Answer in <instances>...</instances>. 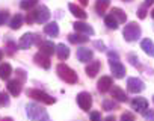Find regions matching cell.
<instances>
[{"mask_svg":"<svg viewBox=\"0 0 154 121\" xmlns=\"http://www.w3.org/2000/svg\"><path fill=\"white\" fill-rule=\"evenodd\" d=\"M2 59H3V51L0 50V60H2Z\"/></svg>","mask_w":154,"mask_h":121,"instance_id":"7bdbcfd3","label":"cell"},{"mask_svg":"<svg viewBox=\"0 0 154 121\" xmlns=\"http://www.w3.org/2000/svg\"><path fill=\"white\" fill-rule=\"evenodd\" d=\"M151 17H152V18H154V9H152V12H151Z\"/></svg>","mask_w":154,"mask_h":121,"instance_id":"ee69618b","label":"cell"},{"mask_svg":"<svg viewBox=\"0 0 154 121\" xmlns=\"http://www.w3.org/2000/svg\"><path fill=\"white\" fill-rule=\"evenodd\" d=\"M110 92H112V97H113L115 100H118V101H127V95H125V92H124L119 86L110 88Z\"/></svg>","mask_w":154,"mask_h":121,"instance_id":"ffe728a7","label":"cell"},{"mask_svg":"<svg viewBox=\"0 0 154 121\" xmlns=\"http://www.w3.org/2000/svg\"><path fill=\"white\" fill-rule=\"evenodd\" d=\"M121 119H134V115L133 113H130V112H124L122 115H121Z\"/></svg>","mask_w":154,"mask_h":121,"instance_id":"d590c367","label":"cell"},{"mask_svg":"<svg viewBox=\"0 0 154 121\" xmlns=\"http://www.w3.org/2000/svg\"><path fill=\"white\" fill-rule=\"evenodd\" d=\"M44 32L47 33V35H50V36H57L59 35V26L53 21V23H48V24H45L44 26Z\"/></svg>","mask_w":154,"mask_h":121,"instance_id":"7402d4cb","label":"cell"},{"mask_svg":"<svg viewBox=\"0 0 154 121\" xmlns=\"http://www.w3.org/2000/svg\"><path fill=\"white\" fill-rule=\"evenodd\" d=\"M104 24H106L109 29H118V21H116V18H115L112 14L104 17Z\"/></svg>","mask_w":154,"mask_h":121,"instance_id":"83f0119b","label":"cell"},{"mask_svg":"<svg viewBox=\"0 0 154 121\" xmlns=\"http://www.w3.org/2000/svg\"><path fill=\"white\" fill-rule=\"evenodd\" d=\"M56 53H57V57H59L60 60H63V59H66V57L69 56V48H68L65 44H59V45L56 47Z\"/></svg>","mask_w":154,"mask_h":121,"instance_id":"603a6c76","label":"cell"},{"mask_svg":"<svg viewBox=\"0 0 154 121\" xmlns=\"http://www.w3.org/2000/svg\"><path fill=\"white\" fill-rule=\"evenodd\" d=\"M68 8H69V11H71V14L74 15V17H77V18H80V20H85L86 17H88V14L82 9V8H79V6H75V5H72V3H69L68 5Z\"/></svg>","mask_w":154,"mask_h":121,"instance_id":"d6986e66","label":"cell"},{"mask_svg":"<svg viewBox=\"0 0 154 121\" xmlns=\"http://www.w3.org/2000/svg\"><path fill=\"white\" fill-rule=\"evenodd\" d=\"M112 15L116 18L118 23H125V20H127L125 12H124L122 9H119V8H113V9H112Z\"/></svg>","mask_w":154,"mask_h":121,"instance_id":"484cf974","label":"cell"},{"mask_svg":"<svg viewBox=\"0 0 154 121\" xmlns=\"http://www.w3.org/2000/svg\"><path fill=\"white\" fill-rule=\"evenodd\" d=\"M100 67H101L100 60H92V62H89V65L86 67V74L89 77H95L97 73L100 71Z\"/></svg>","mask_w":154,"mask_h":121,"instance_id":"e0dca14e","label":"cell"},{"mask_svg":"<svg viewBox=\"0 0 154 121\" xmlns=\"http://www.w3.org/2000/svg\"><path fill=\"white\" fill-rule=\"evenodd\" d=\"M128 60H130V64H131L133 67H136V68H140V62H139V57H137L136 54L130 53V54H128Z\"/></svg>","mask_w":154,"mask_h":121,"instance_id":"4dcf8cb0","label":"cell"},{"mask_svg":"<svg viewBox=\"0 0 154 121\" xmlns=\"http://www.w3.org/2000/svg\"><path fill=\"white\" fill-rule=\"evenodd\" d=\"M127 88H128L130 92H133V94H139V92L143 91L145 85H143V82H142L140 79H137V77H130V79L127 80Z\"/></svg>","mask_w":154,"mask_h":121,"instance_id":"9c48e42d","label":"cell"},{"mask_svg":"<svg viewBox=\"0 0 154 121\" xmlns=\"http://www.w3.org/2000/svg\"><path fill=\"white\" fill-rule=\"evenodd\" d=\"M68 39H69V42H72V44H83V42H86L89 38L85 36V35H82L80 32H77V33L68 35Z\"/></svg>","mask_w":154,"mask_h":121,"instance_id":"44dd1931","label":"cell"},{"mask_svg":"<svg viewBox=\"0 0 154 121\" xmlns=\"http://www.w3.org/2000/svg\"><path fill=\"white\" fill-rule=\"evenodd\" d=\"M17 73H18V76H20V80L24 82V80H26V74H24V71H23V70H17Z\"/></svg>","mask_w":154,"mask_h":121,"instance_id":"74e56055","label":"cell"},{"mask_svg":"<svg viewBox=\"0 0 154 121\" xmlns=\"http://www.w3.org/2000/svg\"><path fill=\"white\" fill-rule=\"evenodd\" d=\"M75 32H80V33H85V35H94V27L88 23H80V21H77L72 24Z\"/></svg>","mask_w":154,"mask_h":121,"instance_id":"30bf717a","label":"cell"},{"mask_svg":"<svg viewBox=\"0 0 154 121\" xmlns=\"http://www.w3.org/2000/svg\"><path fill=\"white\" fill-rule=\"evenodd\" d=\"M57 74H59V77L62 79V80H65L66 83H75L77 82V73H74L68 65H65V64H59L57 65Z\"/></svg>","mask_w":154,"mask_h":121,"instance_id":"277c9868","label":"cell"},{"mask_svg":"<svg viewBox=\"0 0 154 121\" xmlns=\"http://www.w3.org/2000/svg\"><path fill=\"white\" fill-rule=\"evenodd\" d=\"M77 103H79L80 109L82 110H89L91 106H92V97L89 92H80L79 95H77Z\"/></svg>","mask_w":154,"mask_h":121,"instance_id":"ba28073f","label":"cell"},{"mask_svg":"<svg viewBox=\"0 0 154 121\" xmlns=\"http://www.w3.org/2000/svg\"><path fill=\"white\" fill-rule=\"evenodd\" d=\"M118 107V104L113 101V100H104L103 101V109L104 110H113V109H116Z\"/></svg>","mask_w":154,"mask_h":121,"instance_id":"f546056e","label":"cell"},{"mask_svg":"<svg viewBox=\"0 0 154 121\" xmlns=\"http://www.w3.org/2000/svg\"><path fill=\"white\" fill-rule=\"evenodd\" d=\"M48 18H50V11H48V8H47V6H39V8H36L35 11L29 12L26 20H27V23L30 24V23H45Z\"/></svg>","mask_w":154,"mask_h":121,"instance_id":"6da1fadb","label":"cell"},{"mask_svg":"<svg viewBox=\"0 0 154 121\" xmlns=\"http://www.w3.org/2000/svg\"><path fill=\"white\" fill-rule=\"evenodd\" d=\"M152 3H154V0H145V3H143V6H146V8H148V6H151Z\"/></svg>","mask_w":154,"mask_h":121,"instance_id":"60d3db41","label":"cell"},{"mask_svg":"<svg viewBox=\"0 0 154 121\" xmlns=\"http://www.w3.org/2000/svg\"><path fill=\"white\" fill-rule=\"evenodd\" d=\"M21 89H23V85H21V80H9L8 82V91L14 95V97H17V95H20L21 94Z\"/></svg>","mask_w":154,"mask_h":121,"instance_id":"4fadbf2b","label":"cell"},{"mask_svg":"<svg viewBox=\"0 0 154 121\" xmlns=\"http://www.w3.org/2000/svg\"><path fill=\"white\" fill-rule=\"evenodd\" d=\"M36 3H38V0H21L20 6H21V9H24V11H30L33 6H36Z\"/></svg>","mask_w":154,"mask_h":121,"instance_id":"f1b7e54d","label":"cell"},{"mask_svg":"<svg viewBox=\"0 0 154 121\" xmlns=\"http://www.w3.org/2000/svg\"><path fill=\"white\" fill-rule=\"evenodd\" d=\"M112 85H113V83H112V79H110L109 76H103V77L98 80L97 88H98V91H100V92H103V94H104V92H107V91L112 88Z\"/></svg>","mask_w":154,"mask_h":121,"instance_id":"7c38bea8","label":"cell"},{"mask_svg":"<svg viewBox=\"0 0 154 121\" xmlns=\"http://www.w3.org/2000/svg\"><path fill=\"white\" fill-rule=\"evenodd\" d=\"M11 73H12L11 64H2V65H0V79H3V80L9 79Z\"/></svg>","mask_w":154,"mask_h":121,"instance_id":"cb8c5ba5","label":"cell"},{"mask_svg":"<svg viewBox=\"0 0 154 121\" xmlns=\"http://www.w3.org/2000/svg\"><path fill=\"white\" fill-rule=\"evenodd\" d=\"M26 115L30 119H48V113L45 112V109L35 103H29L26 106Z\"/></svg>","mask_w":154,"mask_h":121,"instance_id":"3957f363","label":"cell"},{"mask_svg":"<svg viewBox=\"0 0 154 121\" xmlns=\"http://www.w3.org/2000/svg\"><path fill=\"white\" fill-rule=\"evenodd\" d=\"M109 59H118V53H115V51H109Z\"/></svg>","mask_w":154,"mask_h":121,"instance_id":"ab89813d","label":"cell"},{"mask_svg":"<svg viewBox=\"0 0 154 121\" xmlns=\"http://www.w3.org/2000/svg\"><path fill=\"white\" fill-rule=\"evenodd\" d=\"M8 18H9L8 11H0V26H3L8 21Z\"/></svg>","mask_w":154,"mask_h":121,"instance_id":"d6a6232c","label":"cell"},{"mask_svg":"<svg viewBox=\"0 0 154 121\" xmlns=\"http://www.w3.org/2000/svg\"><path fill=\"white\" fill-rule=\"evenodd\" d=\"M39 42H41V39H39L38 35H35V33H24L20 38V41H18V47L26 50V48L32 47L33 44H39Z\"/></svg>","mask_w":154,"mask_h":121,"instance_id":"8992f818","label":"cell"},{"mask_svg":"<svg viewBox=\"0 0 154 121\" xmlns=\"http://www.w3.org/2000/svg\"><path fill=\"white\" fill-rule=\"evenodd\" d=\"M110 5V0H97V3H95V9L100 15H104L106 9L109 8Z\"/></svg>","mask_w":154,"mask_h":121,"instance_id":"d4e9b609","label":"cell"},{"mask_svg":"<svg viewBox=\"0 0 154 121\" xmlns=\"http://www.w3.org/2000/svg\"><path fill=\"white\" fill-rule=\"evenodd\" d=\"M140 48H142L148 56H154V42H152L149 38L142 39V42H140Z\"/></svg>","mask_w":154,"mask_h":121,"instance_id":"ac0fdd59","label":"cell"},{"mask_svg":"<svg viewBox=\"0 0 154 121\" xmlns=\"http://www.w3.org/2000/svg\"><path fill=\"white\" fill-rule=\"evenodd\" d=\"M137 17H139V18H142V20L146 17V6H143V5H142V6L139 8V11H137Z\"/></svg>","mask_w":154,"mask_h":121,"instance_id":"836d02e7","label":"cell"},{"mask_svg":"<svg viewBox=\"0 0 154 121\" xmlns=\"http://www.w3.org/2000/svg\"><path fill=\"white\" fill-rule=\"evenodd\" d=\"M109 64H110V70H112V73L116 79H122L125 76V67L119 62L118 59H110Z\"/></svg>","mask_w":154,"mask_h":121,"instance_id":"52a82bcc","label":"cell"},{"mask_svg":"<svg viewBox=\"0 0 154 121\" xmlns=\"http://www.w3.org/2000/svg\"><path fill=\"white\" fill-rule=\"evenodd\" d=\"M92 56H94V53L89 48H79L77 50V59H79L80 62H89L92 59Z\"/></svg>","mask_w":154,"mask_h":121,"instance_id":"9a60e30c","label":"cell"},{"mask_svg":"<svg viewBox=\"0 0 154 121\" xmlns=\"http://www.w3.org/2000/svg\"><path fill=\"white\" fill-rule=\"evenodd\" d=\"M124 2H130V0H124Z\"/></svg>","mask_w":154,"mask_h":121,"instance_id":"f6af8a7d","label":"cell"},{"mask_svg":"<svg viewBox=\"0 0 154 121\" xmlns=\"http://www.w3.org/2000/svg\"><path fill=\"white\" fill-rule=\"evenodd\" d=\"M27 95L38 100V101H41V103H44V104H53L56 101L51 95H48L47 92L39 91V89H27Z\"/></svg>","mask_w":154,"mask_h":121,"instance_id":"5b68a950","label":"cell"},{"mask_svg":"<svg viewBox=\"0 0 154 121\" xmlns=\"http://www.w3.org/2000/svg\"><path fill=\"white\" fill-rule=\"evenodd\" d=\"M80 3L85 6V5H88V0H80Z\"/></svg>","mask_w":154,"mask_h":121,"instance_id":"b9f144b4","label":"cell"},{"mask_svg":"<svg viewBox=\"0 0 154 121\" xmlns=\"http://www.w3.org/2000/svg\"><path fill=\"white\" fill-rule=\"evenodd\" d=\"M140 33H142L140 26H139L137 23H134V21H131V23L125 24V27H124V30H122L124 39H125V41H128V42L136 41V39L140 36Z\"/></svg>","mask_w":154,"mask_h":121,"instance_id":"7a4b0ae2","label":"cell"},{"mask_svg":"<svg viewBox=\"0 0 154 121\" xmlns=\"http://www.w3.org/2000/svg\"><path fill=\"white\" fill-rule=\"evenodd\" d=\"M131 107L136 110V112H143L145 109H148V101L142 97H136L133 101H131Z\"/></svg>","mask_w":154,"mask_h":121,"instance_id":"5bb4252c","label":"cell"},{"mask_svg":"<svg viewBox=\"0 0 154 121\" xmlns=\"http://www.w3.org/2000/svg\"><path fill=\"white\" fill-rule=\"evenodd\" d=\"M39 48H41V51L44 53V54H53V51H56V45L51 42V41H41L39 44Z\"/></svg>","mask_w":154,"mask_h":121,"instance_id":"2e32d148","label":"cell"},{"mask_svg":"<svg viewBox=\"0 0 154 121\" xmlns=\"http://www.w3.org/2000/svg\"><path fill=\"white\" fill-rule=\"evenodd\" d=\"M152 100H154V95H152Z\"/></svg>","mask_w":154,"mask_h":121,"instance_id":"bcb514c9","label":"cell"},{"mask_svg":"<svg viewBox=\"0 0 154 121\" xmlns=\"http://www.w3.org/2000/svg\"><path fill=\"white\" fill-rule=\"evenodd\" d=\"M142 115H143V118H146V119H154V110H143L142 112Z\"/></svg>","mask_w":154,"mask_h":121,"instance_id":"e575fe53","label":"cell"},{"mask_svg":"<svg viewBox=\"0 0 154 121\" xmlns=\"http://www.w3.org/2000/svg\"><path fill=\"white\" fill-rule=\"evenodd\" d=\"M21 24H23V15L21 14H17V15H14L12 17V20H11V23H9V26H11V29H20L21 27Z\"/></svg>","mask_w":154,"mask_h":121,"instance_id":"4316f807","label":"cell"},{"mask_svg":"<svg viewBox=\"0 0 154 121\" xmlns=\"http://www.w3.org/2000/svg\"><path fill=\"white\" fill-rule=\"evenodd\" d=\"M94 45H95V47H97V48H98L100 51H101V50H106L104 44H103V42H100V41H95V42H94Z\"/></svg>","mask_w":154,"mask_h":121,"instance_id":"8d00e7d4","label":"cell"},{"mask_svg":"<svg viewBox=\"0 0 154 121\" xmlns=\"http://www.w3.org/2000/svg\"><path fill=\"white\" fill-rule=\"evenodd\" d=\"M9 104V97L5 92H0V107L2 106H8Z\"/></svg>","mask_w":154,"mask_h":121,"instance_id":"1f68e13d","label":"cell"},{"mask_svg":"<svg viewBox=\"0 0 154 121\" xmlns=\"http://www.w3.org/2000/svg\"><path fill=\"white\" fill-rule=\"evenodd\" d=\"M91 118L92 119H101V115L98 112H91Z\"/></svg>","mask_w":154,"mask_h":121,"instance_id":"f35d334b","label":"cell"},{"mask_svg":"<svg viewBox=\"0 0 154 121\" xmlns=\"http://www.w3.org/2000/svg\"><path fill=\"white\" fill-rule=\"evenodd\" d=\"M35 64H36V65H39V67H42V68H45V70H48V68H50V65H51L50 59H48V57H47V54H44L42 51L35 54Z\"/></svg>","mask_w":154,"mask_h":121,"instance_id":"8fae6325","label":"cell"}]
</instances>
